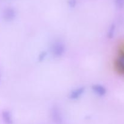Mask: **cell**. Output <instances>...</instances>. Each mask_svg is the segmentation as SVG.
Segmentation results:
<instances>
[{
    "instance_id": "9c48e42d",
    "label": "cell",
    "mask_w": 124,
    "mask_h": 124,
    "mask_svg": "<svg viewBox=\"0 0 124 124\" xmlns=\"http://www.w3.org/2000/svg\"><path fill=\"white\" fill-rule=\"evenodd\" d=\"M47 53L46 51H43V52H41V53H39V55L38 58V62H43V61L45 60V58H46V56H47Z\"/></svg>"
},
{
    "instance_id": "6da1fadb",
    "label": "cell",
    "mask_w": 124,
    "mask_h": 124,
    "mask_svg": "<svg viewBox=\"0 0 124 124\" xmlns=\"http://www.w3.org/2000/svg\"><path fill=\"white\" fill-rule=\"evenodd\" d=\"M66 51V47L65 44L62 41H56L52 45L51 47V52L52 54L56 58H60L62 57Z\"/></svg>"
},
{
    "instance_id": "52a82bcc",
    "label": "cell",
    "mask_w": 124,
    "mask_h": 124,
    "mask_svg": "<svg viewBox=\"0 0 124 124\" xmlns=\"http://www.w3.org/2000/svg\"><path fill=\"white\" fill-rule=\"evenodd\" d=\"M2 117L6 124H13V119L10 112L8 111H4L2 113Z\"/></svg>"
},
{
    "instance_id": "8fae6325",
    "label": "cell",
    "mask_w": 124,
    "mask_h": 124,
    "mask_svg": "<svg viewBox=\"0 0 124 124\" xmlns=\"http://www.w3.org/2000/svg\"><path fill=\"white\" fill-rule=\"evenodd\" d=\"M69 4L70 7L73 8V7H75L76 4V0H69Z\"/></svg>"
},
{
    "instance_id": "ba28073f",
    "label": "cell",
    "mask_w": 124,
    "mask_h": 124,
    "mask_svg": "<svg viewBox=\"0 0 124 124\" xmlns=\"http://www.w3.org/2000/svg\"><path fill=\"white\" fill-rule=\"evenodd\" d=\"M115 28H116V27H115V24H113L112 25L110 26V28H109L107 32V37L109 39L113 38V37L114 36L115 32Z\"/></svg>"
},
{
    "instance_id": "7a4b0ae2",
    "label": "cell",
    "mask_w": 124,
    "mask_h": 124,
    "mask_svg": "<svg viewBox=\"0 0 124 124\" xmlns=\"http://www.w3.org/2000/svg\"><path fill=\"white\" fill-rule=\"evenodd\" d=\"M115 67L119 73L124 75V51L122 50L115 62Z\"/></svg>"
},
{
    "instance_id": "7c38bea8",
    "label": "cell",
    "mask_w": 124,
    "mask_h": 124,
    "mask_svg": "<svg viewBox=\"0 0 124 124\" xmlns=\"http://www.w3.org/2000/svg\"><path fill=\"white\" fill-rule=\"evenodd\" d=\"M0 79H1V74H0Z\"/></svg>"
},
{
    "instance_id": "8992f818",
    "label": "cell",
    "mask_w": 124,
    "mask_h": 124,
    "mask_svg": "<svg viewBox=\"0 0 124 124\" xmlns=\"http://www.w3.org/2000/svg\"><path fill=\"white\" fill-rule=\"evenodd\" d=\"M16 12L15 10L11 7L6 9L3 12V18L7 21H11L15 18Z\"/></svg>"
},
{
    "instance_id": "5b68a950",
    "label": "cell",
    "mask_w": 124,
    "mask_h": 124,
    "mask_svg": "<svg viewBox=\"0 0 124 124\" xmlns=\"http://www.w3.org/2000/svg\"><path fill=\"white\" fill-rule=\"evenodd\" d=\"M92 89L96 95L99 97H103L107 92L106 88L101 84H95L92 85Z\"/></svg>"
},
{
    "instance_id": "277c9868",
    "label": "cell",
    "mask_w": 124,
    "mask_h": 124,
    "mask_svg": "<svg viewBox=\"0 0 124 124\" xmlns=\"http://www.w3.org/2000/svg\"><path fill=\"white\" fill-rule=\"evenodd\" d=\"M85 91V86H80L78 88L72 90L70 92L69 96V98L70 100H73L78 99L84 94Z\"/></svg>"
},
{
    "instance_id": "30bf717a",
    "label": "cell",
    "mask_w": 124,
    "mask_h": 124,
    "mask_svg": "<svg viewBox=\"0 0 124 124\" xmlns=\"http://www.w3.org/2000/svg\"><path fill=\"white\" fill-rule=\"evenodd\" d=\"M115 4L118 8L122 9L124 7V0H115Z\"/></svg>"
},
{
    "instance_id": "3957f363",
    "label": "cell",
    "mask_w": 124,
    "mask_h": 124,
    "mask_svg": "<svg viewBox=\"0 0 124 124\" xmlns=\"http://www.w3.org/2000/svg\"><path fill=\"white\" fill-rule=\"evenodd\" d=\"M51 116L52 120L57 124H62L63 122L62 116L60 109L56 106H54L51 110Z\"/></svg>"
}]
</instances>
